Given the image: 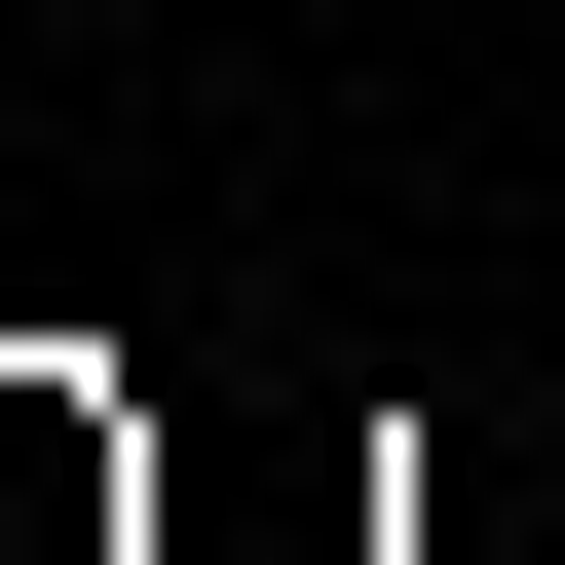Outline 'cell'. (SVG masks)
Here are the masks:
<instances>
[{"label":"cell","mask_w":565,"mask_h":565,"mask_svg":"<svg viewBox=\"0 0 565 565\" xmlns=\"http://www.w3.org/2000/svg\"><path fill=\"white\" fill-rule=\"evenodd\" d=\"M0 565H151V452H114L76 377H0Z\"/></svg>","instance_id":"6da1fadb"}]
</instances>
